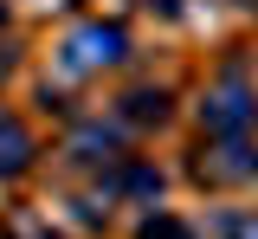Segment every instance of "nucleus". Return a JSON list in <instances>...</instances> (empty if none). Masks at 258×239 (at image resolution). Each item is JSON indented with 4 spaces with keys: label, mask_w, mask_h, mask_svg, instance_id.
Listing matches in <instances>:
<instances>
[{
    "label": "nucleus",
    "mask_w": 258,
    "mask_h": 239,
    "mask_svg": "<svg viewBox=\"0 0 258 239\" xmlns=\"http://www.w3.org/2000/svg\"><path fill=\"white\" fill-rule=\"evenodd\" d=\"M123 58H129V33L116 20H91V26H78V33L58 45L64 71H103V65H123Z\"/></svg>",
    "instance_id": "f03ea898"
},
{
    "label": "nucleus",
    "mask_w": 258,
    "mask_h": 239,
    "mask_svg": "<svg viewBox=\"0 0 258 239\" xmlns=\"http://www.w3.org/2000/svg\"><path fill=\"white\" fill-rule=\"evenodd\" d=\"M194 174H200V181H258V149L245 136L220 142V149H200Z\"/></svg>",
    "instance_id": "7ed1b4c3"
},
{
    "label": "nucleus",
    "mask_w": 258,
    "mask_h": 239,
    "mask_svg": "<svg viewBox=\"0 0 258 239\" xmlns=\"http://www.w3.org/2000/svg\"><path fill=\"white\" fill-rule=\"evenodd\" d=\"M129 123H161V116H168V97H161V91H129Z\"/></svg>",
    "instance_id": "6e6552de"
},
{
    "label": "nucleus",
    "mask_w": 258,
    "mask_h": 239,
    "mask_svg": "<svg viewBox=\"0 0 258 239\" xmlns=\"http://www.w3.org/2000/svg\"><path fill=\"white\" fill-rule=\"evenodd\" d=\"M252 123H258V91L245 84V78H239V71H232L226 84H213V91L200 97V130H207V136L232 142V136H245Z\"/></svg>",
    "instance_id": "f257e3e1"
},
{
    "label": "nucleus",
    "mask_w": 258,
    "mask_h": 239,
    "mask_svg": "<svg viewBox=\"0 0 258 239\" xmlns=\"http://www.w3.org/2000/svg\"><path fill=\"white\" fill-rule=\"evenodd\" d=\"M116 188H123V194H136V201H155V194H161V168H149V162H129V168L116 174Z\"/></svg>",
    "instance_id": "423d86ee"
},
{
    "label": "nucleus",
    "mask_w": 258,
    "mask_h": 239,
    "mask_svg": "<svg viewBox=\"0 0 258 239\" xmlns=\"http://www.w3.org/2000/svg\"><path fill=\"white\" fill-rule=\"evenodd\" d=\"M26 162H32V136H26V123L0 116V174H20Z\"/></svg>",
    "instance_id": "39448f33"
},
{
    "label": "nucleus",
    "mask_w": 258,
    "mask_h": 239,
    "mask_svg": "<svg viewBox=\"0 0 258 239\" xmlns=\"http://www.w3.org/2000/svg\"><path fill=\"white\" fill-rule=\"evenodd\" d=\"M142 239H194V233L181 226V220H168V213H161V220H149V226H142Z\"/></svg>",
    "instance_id": "1a4fd4ad"
},
{
    "label": "nucleus",
    "mask_w": 258,
    "mask_h": 239,
    "mask_svg": "<svg viewBox=\"0 0 258 239\" xmlns=\"http://www.w3.org/2000/svg\"><path fill=\"white\" fill-rule=\"evenodd\" d=\"M0 239H58V233H52L39 213H26V207H20V213H7V220H0Z\"/></svg>",
    "instance_id": "0eeeda50"
},
{
    "label": "nucleus",
    "mask_w": 258,
    "mask_h": 239,
    "mask_svg": "<svg viewBox=\"0 0 258 239\" xmlns=\"http://www.w3.org/2000/svg\"><path fill=\"white\" fill-rule=\"evenodd\" d=\"M116 142H123L116 123H84V130L71 136V155H78V162H110V155H116Z\"/></svg>",
    "instance_id": "20e7f679"
}]
</instances>
